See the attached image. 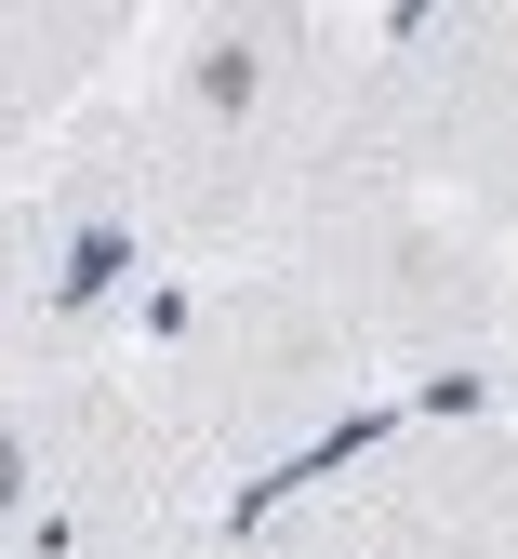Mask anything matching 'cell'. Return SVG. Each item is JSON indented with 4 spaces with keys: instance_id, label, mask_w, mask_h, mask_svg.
I'll use <instances>...</instances> for the list:
<instances>
[{
    "instance_id": "obj_3",
    "label": "cell",
    "mask_w": 518,
    "mask_h": 559,
    "mask_svg": "<svg viewBox=\"0 0 518 559\" xmlns=\"http://www.w3.org/2000/svg\"><path fill=\"white\" fill-rule=\"evenodd\" d=\"M253 266H279L359 360H466V346L505 333V240H479L453 200L399 187L359 147H333L279 187Z\"/></svg>"
},
{
    "instance_id": "obj_5",
    "label": "cell",
    "mask_w": 518,
    "mask_h": 559,
    "mask_svg": "<svg viewBox=\"0 0 518 559\" xmlns=\"http://www.w3.org/2000/svg\"><path fill=\"white\" fill-rule=\"evenodd\" d=\"M200 507L213 493L173 466V440L107 373H81L53 400V466H40V493H27L0 559H213Z\"/></svg>"
},
{
    "instance_id": "obj_6",
    "label": "cell",
    "mask_w": 518,
    "mask_h": 559,
    "mask_svg": "<svg viewBox=\"0 0 518 559\" xmlns=\"http://www.w3.org/2000/svg\"><path fill=\"white\" fill-rule=\"evenodd\" d=\"M320 507L346 559H518V413H425Z\"/></svg>"
},
{
    "instance_id": "obj_7",
    "label": "cell",
    "mask_w": 518,
    "mask_h": 559,
    "mask_svg": "<svg viewBox=\"0 0 518 559\" xmlns=\"http://www.w3.org/2000/svg\"><path fill=\"white\" fill-rule=\"evenodd\" d=\"M53 400H67V386H0V546H14L40 466H53Z\"/></svg>"
},
{
    "instance_id": "obj_2",
    "label": "cell",
    "mask_w": 518,
    "mask_h": 559,
    "mask_svg": "<svg viewBox=\"0 0 518 559\" xmlns=\"http://www.w3.org/2000/svg\"><path fill=\"white\" fill-rule=\"evenodd\" d=\"M359 373L373 360H359L279 266H173L160 294L133 307L120 360H107V386L173 440V466L200 479V493L213 479L292 466L359 400Z\"/></svg>"
},
{
    "instance_id": "obj_4",
    "label": "cell",
    "mask_w": 518,
    "mask_h": 559,
    "mask_svg": "<svg viewBox=\"0 0 518 559\" xmlns=\"http://www.w3.org/2000/svg\"><path fill=\"white\" fill-rule=\"evenodd\" d=\"M333 147L453 200L479 240L518 227V14H359Z\"/></svg>"
},
{
    "instance_id": "obj_8",
    "label": "cell",
    "mask_w": 518,
    "mask_h": 559,
    "mask_svg": "<svg viewBox=\"0 0 518 559\" xmlns=\"http://www.w3.org/2000/svg\"><path fill=\"white\" fill-rule=\"evenodd\" d=\"M492 346H518V266H505V333H492Z\"/></svg>"
},
{
    "instance_id": "obj_1",
    "label": "cell",
    "mask_w": 518,
    "mask_h": 559,
    "mask_svg": "<svg viewBox=\"0 0 518 559\" xmlns=\"http://www.w3.org/2000/svg\"><path fill=\"white\" fill-rule=\"evenodd\" d=\"M346 81H359V14L213 0V14L133 27V81L94 94V133L120 147L173 266H253L279 187L306 160H333Z\"/></svg>"
}]
</instances>
